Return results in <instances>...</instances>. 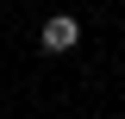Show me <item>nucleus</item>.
Returning <instances> with one entry per match:
<instances>
[{
	"instance_id": "nucleus-1",
	"label": "nucleus",
	"mask_w": 125,
	"mask_h": 119,
	"mask_svg": "<svg viewBox=\"0 0 125 119\" xmlns=\"http://www.w3.org/2000/svg\"><path fill=\"white\" fill-rule=\"evenodd\" d=\"M38 38H44L50 57H62V50L81 44V19H75V13H56V19H44V31H38Z\"/></svg>"
}]
</instances>
